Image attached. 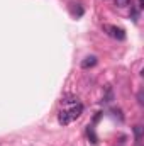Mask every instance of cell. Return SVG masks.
<instances>
[{"instance_id":"cell-1","label":"cell","mask_w":144,"mask_h":146,"mask_svg":"<svg viewBox=\"0 0 144 146\" xmlns=\"http://www.w3.org/2000/svg\"><path fill=\"white\" fill-rule=\"evenodd\" d=\"M61 106H65L58 114V122L61 126H68L75 119H78L83 112V106L78 102V99L75 97H66L61 100Z\"/></svg>"},{"instance_id":"cell-2","label":"cell","mask_w":144,"mask_h":146,"mask_svg":"<svg viewBox=\"0 0 144 146\" xmlns=\"http://www.w3.org/2000/svg\"><path fill=\"white\" fill-rule=\"evenodd\" d=\"M104 31H105L110 37H114V39H119V41H124V39H126V31H124L122 27L105 24V26H104Z\"/></svg>"},{"instance_id":"cell-3","label":"cell","mask_w":144,"mask_h":146,"mask_svg":"<svg viewBox=\"0 0 144 146\" xmlns=\"http://www.w3.org/2000/svg\"><path fill=\"white\" fill-rule=\"evenodd\" d=\"M97 63H98L97 56H88V58H85V60L81 61V68H83V70H88V68H93Z\"/></svg>"},{"instance_id":"cell-4","label":"cell","mask_w":144,"mask_h":146,"mask_svg":"<svg viewBox=\"0 0 144 146\" xmlns=\"http://www.w3.org/2000/svg\"><path fill=\"white\" fill-rule=\"evenodd\" d=\"M114 2H115L117 7H127L131 3V0H114Z\"/></svg>"},{"instance_id":"cell-5","label":"cell","mask_w":144,"mask_h":146,"mask_svg":"<svg viewBox=\"0 0 144 146\" xmlns=\"http://www.w3.org/2000/svg\"><path fill=\"white\" fill-rule=\"evenodd\" d=\"M136 139H141V126H136Z\"/></svg>"}]
</instances>
